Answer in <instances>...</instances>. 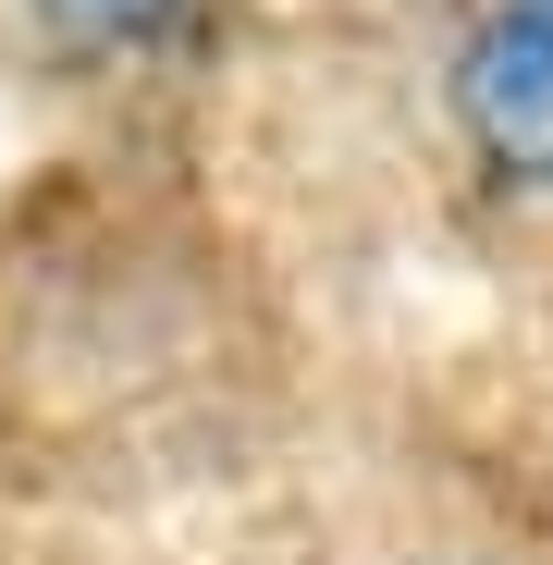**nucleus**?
Returning a JSON list of instances; mask_svg holds the SVG:
<instances>
[{
    "label": "nucleus",
    "mask_w": 553,
    "mask_h": 565,
    "mask_svg": "<svg viewBox=\"0 0 553 565\" xmlns=\"http://www.w3.org/2000/svg\"><path fill=\"white\" fill-rule=\"evenodd\" d=\"M443 124L492 184L553 198V0H418Z\"/></svg>",
    "instance_id": "obj_1"
},
{
    "label": "nucleus",
    "mask_w": 553,
    "mask_h": 565,
    "mask_svg": "<svg viewBox=\"0 0 553 565\" xmlns=\"http://www.w3.org/2000/svg\"><path fill=\"white\" fill-rule=\"evenodd\" d=\"M25 13L62 38V50H136V38H160L184 0H25Z\"/></svg>",
    "instance_id": "obj_2"
}]
</instances>
